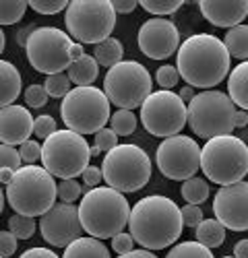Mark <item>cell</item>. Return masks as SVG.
Returning a JSON list of instances; mask_svg holds the SVG:
<instances>
[{
  "label": "cell",
  "instance_id": "12",
  "mask_svg": "<svg viewBox=\"0 0 248 258\" xmlns=\"http://www.w3.org/2000/svg\"><path fill=\"white\" fill-rule=\"evenodd\" d=\"M73 37L58 27H35L25 44L29 64L44 75H58L73 64Z\"/></svg>",
  "mask_w": 248,
  "mask_h": 258
},
{
  "label": "cell",
  "instance_id": "2",
  "mask_svg": "<svg viewBox=\"0 0 248 258\" xmlns=\"http://www.w3.org/2000/svg\"><path fill=\"white\" fill-rule=\"evenodd\" d=\"M180 207L161 195H151L141 199L129 217V233L145 250H163L174 246L182 233Z\"/></svg>",
  "mask_w": 248,
  "mask_h": 258
},
{
  "label": "cell",
  "instance_id": "40",
  "mask_svg": "<svg viewBox=\"0 0 248 258\" xmlns=\"http://www.w3.org/2000/svg\"><path fill=\"white\" fill-rule=\"evenodd\" d=\"M118 145V135L112 131V128H101L99 133H95V145L99 153H108Z\"/></svg>",
  "mask_w": 248,
  "mask_h": 258
},
{
  "label": "cell",
  "instance_id": "56",
  "mask_svg": "<svg viewBox=\"0 0 248 258\" xmlns=\"http://www.w3.org/2000/svg\"><path fill=\"white\" fill-rule=\"evenodd\" d=\"M221 258H234V256H221Z\"/></svg>",
  "mask_w": 248,
  "mask_h": 258
},
{
  "label": "cell",
  "instance_id": "25",
  "mask_svg": "<svg viewBox=\"0 0 248 258\" xmlns=\"http://www.w3.org/2000/svg\"><path fill=\"white\" fill-rule=\"evenodd\" d=\"M195 229L197 242L207 248H219L225 242V227L217 219H203Z\"/></svg>",
  "mask_w": 248,
  "mask_h": 258
},
{
  "label": "cell",
  "instance_id": "48",
  "mask_svg": "<svg viewBox=\"0 0 248 258\" xmlns=\"http://www.w3.org/2000/svg\"><path fill=\"white\" fill-rule=\"evenodd\" d=\"M118 258H157V254H153L151 250L139 248V250H131L127 254H118Z\"/></svg>",
  "mask_w": 248,
  "mask_h": 258
},
{
  "label": "cell",
  "instance_id": "44",
  "mask_svg": "<svg viewBox=\"0 0 248 258\" xmlns=\"http://www.w3.org/2000/svg\"><path fill=\"white\" fill-rule=\"evenodd\" d=\"M17 252V238L11 231H0V256L9 258Z\"/></svg>",
  "mask_w": 248,
  "mask_h": 258
},
{
  "label": "cell",
  "instance_id": "47",
  "mask_svg": "<svg viewBox=\"0 0 248 258\" xmlns=\"http://www.w3.org/2000/svg\"><path fill=\"white\" fill-rule=\"evenodd\" d=\"M110 3H112V9H114L116 15H118V13L129 15V13H133V11L139 7L137 0H110Z\"/></svg>",
  "mask_w": 248,
  "mask_h": 258
},
{
  "label": "cell",
  "instance_id": "37",
  "mask_svg": "<svg viewBox=\"0 0 248 258\" xmlns=\"http://www.w3.org/2000/svg\"><path fill=\"white\" fill-rule=\"evenodd\" d=\"M58 131L56 128V120L50 116V114H41V116H37L35 120H33V135L37 137V139H48V137H52L54 133Z\"/></svg>",
  "mask_w": 248,
  "mask_h": 258
},
{
  "label": "cell",
  "instance_id": "30",
  "mask_svg": "<svg viewBox=\"0 0 248 258\" xmlns=\"http://www.w3.org/2000/svg\"><path fill=\"white\" fill-rule=\"evenodd\" d=\"M37 229L35 217H27V215H11L9 217V231L15 235L17 240H29L33 238V233Z\"/></svg>",
  "mask_w": 248,
  "mask_h": 258
},
{
  "label": "cell",
  "instance_id": "24",
  "mask_svg": "<svg viewBox=\"0 0 248 258\" xmlns=\"http://www.w3.org/2000/svg\"><path fill=\"white\" fill-rule=\"evenodd\" d=\"M223 46L230 54V58H238L242 62L248 60V25H236L227 29L223 37Z\"/></svg>",
  "mask_w": 248,
  "mask_h": 258
},
{
  "label": "cell",
  "instance_id": "15",
  "mask_svg": "<svg viewBox=\"0 0 248 258\" xmlns=\"http://www.w3.org/2000/svg\"><path fill=\"white\" fill-rule=\"evenodd\" d=\"M39 233L50 246L67 248L71 242L81 238L83 225L79 219V207L69 203H56L39 219Z\"/></svg>",
  "mask_w": 248,
  "mask_h": 258
},
{
  "label": "cell",
  "instance_id": "7",
  "mask_svg": "<svg viewBox=\"0 0 248 258\" xmlns=\"http://www.w3.org/2000/svg\"><path fill=\"white\" fill-rule=\"evenodd\" d=\"M110 99L97 87H75L60 103V116L69 131L77 135H95L112 118Z\"/></svg>",
  "mask_w": 248,
  "mask_h": 258
},
{
  "label": "cell",
  "instance_id": "51",
  "mask_svg": "<svg viewBox=\"0 0 248 258\" xmlns=\"http://www.w3.org/2000/svg\"><path fill=\"white\" fill-rule=\"evenodd\" d=\"M195 95H197V93H195V89H193V87H189V85H186V87H182V89H180V93H178V97H180L184 103H191V99H193Z\"/></svg>",
  "mask_w": 248,
  "mask_h": 258
},
{
  "label": "cell",
  "instance_id": "8",
  "mask_svg": "<svg viewBox=\"0 0 248 258\" xmlns=\"http://www.w3.org/2000/svg\"><path fill=\"white\" fill-rule=\"evenodd\" d=\"M186 114H189L186 124H191V131L205 141L221 135H232L236 128V105L227 97V93L217 89L197 93L186 105Z\"/></svg>",
  "mask_w": 248,
  "mask_h": 258
},
{
  "label": "cell",
  "instance_id": "28",
  "mask_svg": "<svg viewBox=\"0 0 248 258\" xmlns=\"http://www.w3.org/2000/svg\"><path fill=\"white\" fill-rule=\"evenodd\" d=\"M27 7L25 0H0V27L19 23L25 17Z\"/></svg>",
  "mask_w": 248,
  "mask_h": 258
},
{
  "label": "cell",
  "instance_id": "17",
  "mask_svg": "<svg viewBox=\"0 0 248 258\" xmlns=\"http://www.w3.org/2000/svg\"><path fill=\"white\" fill-rule=\"evenodd\" d=\"M215 219L232 231H248V182L221 186L213 199Z\"/></svg>",
  "mask_w": 248,
  "mask_h": 258
},
{
  "label": "cell",
  "instance_id": "13",
  "mask_svg": "<svg viewBox=\"0 0 248 258\" xmlns=\"http://www.w3.org/2000/svg\"><path fill=\"white\" fill-rule=\"evenodd\" d=\"M186 103L174 91H151L141 105V124L153 137L168 139L186 126Z\"/></svg>",
  "mask_w": 248,
  "mask_h": 258
},
{
  "label": "cell",
  "instance_id": "22",
  "mask_svg": "<svg viewBox=\"0 0 248 258\" xmlns=\"http://www.w3.org/2000/svg\"><path fill=\"white\" fill-rule=\"evenodd\" d=\"M62 258H112L108 246L91 235H81L65 248Z\"/></svg>",
  "mask_w": 248,
  "mask_h": 258
},
{
  "label": "cell",
  "instance_id": "46",
  "mask_svg": "<svg viewBox=\"0 0 248 258\" xmlns=\"http://www.w3.org/2000/svg\"><path fill=\"white\" fill-rule=\"evenodd\" d=\"M19 258H58V254L54 252V250H50V248H29V250H25L23 254H21Z\"/></svg>",
  "mask_w": 248,
  "mask_h": 258
},
{
  "label": "cell",
  "instance_id": "26",
  "mask_svg": "<svg viewBox=\"0 0 248 258\" xmlns=\"http://www.w3.org/2000/svg\"><path fill=\"white\" fill-rule=\"evenodd\" d=\"M122 44H120V39L116 37H108V39H103L101 44L95 46L93 50V58L95 62L99 64V67H106V69H112L116 67L118 62H122Z\"/></svg>",
  "mask_w": 248,
  "mask_h": 258
},
{
  "label": "cell",
  "instance_id": "57",
  "mask_svg": "<svg viewBox=\"0 0 248 258\" xmlns=\"http://www.w3.org/2000/svg\"><path fill=\"white\" fill-rule=\"evenodd\" d=\"M0 258H3V256H0Z\"/></svg>",
  "mask_w": 248,
  "mask_h": 258
},
{
  "label": "cell",
  "instance_id": "45",
  "mask_svg": "<svg viewBox=\"0 0 248 258\" xmlns=\"http://www.w3.org/2000/svg\"><path fill=\"white\" fill-rule=\"evenodd\" d=\"M81 176H83V182H85V186H89V190H91V188H97V186L103 182L101 167H95V165H89Z\"/></svg>",
  "mask_w": 248,
  "mask_h": 258
},
{
  "label": "cell",
  "instance_id": "32",
  "mask_svg": "<svg viewBox=\"0 0 248 258\" xmlns=\"http://www.w3.org/2000/svg\"><path fill=\"white\" fill-rule=\"evenodd\" d=\"M141 9L147 11L153 17H168L174 15L184 3L182 0H141Z\"/></svg>",
  "mask_w": 248,
  "mask_h": 258
},
{
  "label": "cell",
  "instance_id": "1",
  "mask_svg": "<svg viewBox=\"0 0 248 258\" xmlns=\"http://www.w3.org/2000/svg\"><path fill=\"white\" fill-rule=\"evenodd\" d=\"M176 69L189 87L211 89L230 75V54L223 39L211 33L186 37L176 52Z\"/></svg>",
  "mask_w": 248,
  "mask_h": 258
},
{
  "label": "cell",
  "instance_id": "50",
  "mask_svg": "<svg viewBox=\"0 0 248 258\" xmlns=\"http://www.w3.org/2000/svg\"><path fill=\"white\" fill-rule=\"evenodd\" d=\"M248 124V114L244 110H236V116H234V126L236 128H244Z\"/></svg>",
  "mask_w": 248,
  "mask_h": 258
},
{
  "label": "cell",
  "instance_id": "33",
  "mask_svg": "<svg viewBox=\"0 0 248 258\" xmlns=\"http://www.w3.org/2000/svg\"><path fill=\"white\" fill-rule=\"evenodd\" d=\"M44 87H46V93L50 97H65L69 91H71V79L69 75L65 73H58V75H50L44 83Z\"/></svg>",
  "mask_w": 248,
  "mask_h": 258
},
{
  "label": "cell",
  "instance_id": "10",
  "mask_svg": "<svg viewBox=\"0 0 248 258\" xmlns=\"http://www.w3.org/2000/svg\"><path fill=\"white\" fill-rule=\"evenodd\" d=\"M67 33L77 44H101L116 27V13L110 0H73L65 13Z\"/></svg>",
  "mask_w": 248,
  "mask_h": 258
},
{
  "label": "cell",
  "instance_id": "38",
  "mask_svg": "<svg viewBox=\"0 0 248 258\" xmlns=\"http://www.w3.org/2000/svg\"><path fill=\"white\" fill-rule=\"evenodd\" d=\"M21 165H23V161H21V155H19V149L11 147V145H3L0 143V169H19Z\"/></svg>",
  "mask_w": 248,
  "mask_h": 258
},
{
  "label": "cell",
  "instance_id": "14",
  "mask_svg": "<svg viewBox=\"0 0 248 258\" xmlns=\"http://www.w3.org/2000/svg\"><path fill=\"white\" fill-rule=\"evenodd\" d=\"M157 169L168 180L184 182L195 178L201 169V147L186 135H174L163 139L155 153Z\"/></svg>",
  "mask_w": 248,
  "mask_h": 258
},
{
  "label": "cell",
  "instance_id": "36",
  "mask_svg": "<svg viewBox=\"0 0 248 258\" xmlns=\"http://www.w3.org/2000/svg\"><path fill=\"white\" fill-rule=\"evenodd\" d=\"M35 13L39 15H58L60 11H67V0H31L27 3Z\"/></svg>",
  "mask_w": 248,
  "mask_h": 258
},
{
  "label": "cell",
  "instance_id": "21",
  "mask_svg": "<svg viewBox=\"0 0 248 258\" xmlns=\"http://www.w3.org/2000/svg\"><path fill=\"white\" fill-rule=\"evenodd\" d=\"M227 97L236 107L248 112V60L240 62L227 75Z\"/></svg>",
  "mask_w": 248,
  "mask_h": 258
},
{
  "label": "cell",
  "instance_id": "41",
  "mask_svg": "<svg viewBox=\"0 0 248 258\" xmlns=\"http://www.w3.org/2000/svg\"><path fill=\"white\" fill-rule=\"evenodd\" d=\"M19 155H21V161H23L25 165H33L37 159H41V145L37 141L29 139L19 147Z\"/></svg>",
  "mask_w": 248,
  "mask_h": 258
},
{
  "label": "cell",
  "instance_id": "5",
  "mask_svg": "<svg viewBox=\"0 0 248 258\" xmlns=\"http://www.w3.org/2000/svg\"><path fill=\"white\" fill-rule=\"evenodd\" d=\"M201 169L219 186L242 182L248 174V145L234 135L209 139L201 147Z\"/></svg>",
  "mask_w": 248,
  "mask_h": 258
},
{
  "label": "cell",
  "instance_id": "53",
  "mask_svg": "<svg viewBox=\"0 0 248 258\" xmlns=\"http://www.w3.org/2000/svg\"><path fill=\"white\" fill-rule=\"evenodd\" d=\"M13 176H15V169H9V167L7 169H0V184L7 186L13 180Z\"/></svg>",
  "mask_w": 248,
  "mask_h": 258
},
{
  "label": "cell",
  "instance_id": "54",
  "mask_svg": "<svg viewBox=\"0 0 248 258\" xmlns=\"http://www.w3.org/2000/svg\"><path fill=\"white\" fill-rule=\"evenodd\" d=\"M5 46H7V35L3 31V27H0V54L5 52Z\"/></svg>",
  "mask_w": 248,
  "mask_h": 258
},
{
  "label": "cell",
  "instance_id": "23",
  "mask_svg": "<svg viewBox=\"0 0 248 258\" xmlns=\"http://www.w3.org/2000/svg\"><path fill=\"white\" fill-rule=\"evenodd\" d=\"M67 75H69L71 83H75L77 87H91L95 79L99 77V64L95 62V58L91 54H85L71 64Z\"/></svg>",
  "mask_w": 248,
  "mask_h": 258
},
{
  "label": "cell",
  "instance_id": "39",
  "mask_svg": "<svg viewBox=\"0 0 248 258\" xmlns=\"http://www.w3.org/2000/svg\"><path fill=\"white\" fill-rule=\"evenodd\" d=\"M48 93H46V87L44 85H37V83H33V85H29V87L25 89V103L29 105V107H44L46 103H48Z\"/></svg>",
  "mask_w": 248,
  "mask_h": 258
},
{
  "label": "cell",
  "instance_id": "20",
  "mask_svg": "<svg viewBox=\"0 0 248 258\" xmlns=\"http://www.w3.org/2000/svg\"><path fill=\"white\" fill-rule=\"evenodd\" d=\"M21 95V73L9 60H0V110Z\"/></svg>",
  "mask_w": 248,
  "mask_h": 258
},
{
  "label": "cell",
  "instance_id": "18",
  "mask_svg": "<svg viewBox=\"0 0 248 258\" xmlns=\"http://www.w3.org/2000/svg\"><path fill=\"white\" fill-rule=\"evenodd\" d=\"M33 116L25 105H7L0 110V143L3 145H23L33 135Z\"/></svg>",
  "mask_w": 248,
  "mask_h": 258
},
{
  "label": "cell",
  "instance_id": "49",
  "mask_svg": "<svg viewBox=\"0 0 248 258\" xmlns=\"http://www.w3.org/2000/svg\"><path fill=\"white\" fill-rule=\"evenodd\" d=\"M234 258H248V238L234 244Z\"/></svg>",
  "mask_w": 248,
  "mask_h": 258
},
{
  "label": "cell",
  "instance_id": "3",
  "mask_svg": "<svg viewBox=\"0 0 248 258\" xmlns=\"http://www.w3.org/2000/svg\"><path fill=\"white\" fill-rule=\"evenodd\" d=\"M131 217V205L122 192L110 186L91 188L79 205V219L83 231L91 238L108 240L124 231Z\"/></svg>",
  "mask_w": 248,
  "mask_h": 258
},
{
  "label": "cell",
  "instance_id": "11",
  "mask_svg": "<svg viewBox=\"0 0 248 258\" xmlns=\"http://www.w3.org/2000/svg\"><path fill=\"white\" fill-rule=\"evenodd\" d=\"M153 81L149 71L137 60H122L103 77V93L118 110H135L151 95Z\"/></svg>",
  "mask_w": 248,
  "mask_h": 258
},
{
  "label": "cell",
  "instance_id": "16",
  "mask_svg": "<svg viewBox=\"0 0 248 258\" xmlns=\"http://www.w3.org/2000/svg\"><path fill=\"white\" fill-rule=\"evenodd\" d=\"M141 52L151 60H165L180 48V31L172 19L151 17L139 29L137 35Z\"/></svg>",
  "mask_w": 248,
  "mask_h": 258
},
{
  "label": "cell",
  "instance_id": "9",
  "mask_svg": "<svg viewBox=\"0 0 248 258\" xmlns=\"http://www.w3.org/2000/svg\"><path fill=\"white\" fill-rule=\"evenodd\" d=\"M89 143L73 131H56L41 145V163L54 178L71 180L89 167Z\"/></svg>",
  "mask_w": 248,
  "mask_h": 258
},
{
  "label": "cell",
  "instance_id": "42",
  "mask_svg": "<svg viewBox=\"0 0 248 258\" xmlns=\"http://www.w3.org/2000/svg\"><path fill=\"white\" fill-rule=\"evenodd\" d=\"M180 215H182V223L186 227H197L203 221V211L199 205H184L180 209Z\"/></svg>",
  "mask_w": 248,
  "mask_h": 258
},
{
  "label": "cell",
  "instance_id": "52",
  "mask_svg": "<svg viewBox=\"0 0 248 258\" xmlns=\"http://www.w3.org/2000/svg\"><path fill=\"white\" fill-rule=\"evenodd\" d=\"M81 56H85V50H83V44H73V48H71V58H73V62L75 60H79Z\"/></svg>",
  "mask_w": 248,
  "mask_h": 258
},
{
  "label": "cell",
  "instance_id": "6",
  "mask_svg": "<svg viewBox=\"0 0 248 258\" xmlns=\"http://www.w3.org/2000/svg\"><path fill=\"white\" fill-rule=\"evenodd\" d=\"M101 174L103 182L110 188L122 195H131L147 186L151 178V159L139 145H116L112 151L103 155Z\"/></svg>",
  "mask_w": 248,
  "mask_h": 258
},
{
  "label": "cell",
  "instance_id": "34",
  "mask_svg": "<svg viewBox=\"0 0 248 258\" xmlns=\"http://www.w3.org/2000/svg\"><path fill=\"white\" fill-rule=\"evenodd\" d=\"M155 81L163 91H172L180 81V73L174 64H163V67H159L155 73Z\"/></svg>",
  "mask_w": 248,
  "mask_h": 258
},
{
  "label": "cell",
  "instance_id": "29",
  "mask_svg": "<svg viewBox=\"0 0 248 258\" xmlns=\"http://www.w3.org/2000/svg\"><path fill=\"white\" fill-rule=\"evenodd\" d=\"M165 258H215L211 248H207L199 242H180L176 244Z\"/></svg>",
  "mask_w": 248,
  "mask_h": 258
},
{
  "label": "cell",
  "instance_id": "19",
  "mask_svg": "<svg viewBox=\"0 0 248 258\" xmlns=\"http://www.w3.org/2000/svg\"><path fill=\"white\" fill-rule=\"evenodd\" d=\"M199 9L211 25L232 29L248 17V0H201Z\"/></svg>",
  "mask_w": 248,
  "mask_h": 258
},
{
  "label": "cell",
  "instance_id": "43",
  "mask_svg": "<svg viewBox=\"0 0 248 258\" xmlns=\"http://www.w3.org/2000/svg\"><path fill=\"white\" fill-rule=\"evenodd\" d=\"M112 250L116 254H127L131 250H135V240H133V235L127 233V231H120L116 233L114 238H112Z\"/></svg>",
  "mask_w": 248,
  "mask_h": 258
},
{
  "label": "cell",
  "instance_id": "27",
  "mask_svg": "<svg viewBox=\"0 0 248 258\" xmlns=\"http://www.w3.org/2000/svg\"><path fill=\"white\" fill-rule=\"evenodd\" d=\"M209 182L203 178H189L182 182L180 195L186 201V205H203L207 199H209Z\"/></svg>",
  "mask_w": 248,
  "mask_h": 258
},
{
  "label": "cell",
  "instance_id": "4",
  "mask_svg": "<svg viewBox=\"0 0 248 258\" xmlns=\"http://www.w3.org/2000/svg\"><path fill=\"white\" fill-rule=\"evenodd\" d=\"M58 184L46 167L39 165H21L13 180L7 184L9 207L27 217H41L56 205Z\"/></svg>",
  "mask_w": 248,
  "mask_h": 258
},
{
  "label": "cell",
  "instance_id": "55",
  "mask_svg": "<svg viewBox=\"0 0 248 258\" xmlns=\"http://www.w3.org/2000/svg\"><path fill=\"white\" fill-rule=\"evenodd\" d=\"M5 201H7V195L3 192V188H0V215H3V209H5Z\"/></svg>",
  "mask_w": 248,
  "mask_h": 258
},
{
  "label": "cell",
  "instance_id": "35",
  "mask_svg": "<svg viewBox=\"0 0 248 258\" xmlns=\"http://www.w3.org/2000/svg\"><path fill=\"white\" fill-rule=\"evenodd\" d=\"M56 192H58L60 203H69V205H73L77 199H81L83 188H81V184H79L75 178H71V180H60Z\"/></svg>",
  "mask_w": 248,
  "mask_h": 258
},
{
  "label": "cell",
  "instance_id": "31",
  "mask_svg": "<svg viewBox=\"0 0 248 258\" xmlns=\"http://www.w3.org/2000/svg\"><path fill=\"white\" fill-rule=\"evenodd\" d=\"M137 116L131 110H118L116 114H112L110 118V128L118 135V137H129L137 131Z\"/></svg>",
  "mask_w": 248,
  "mask_h": 258
}]
</instances>
